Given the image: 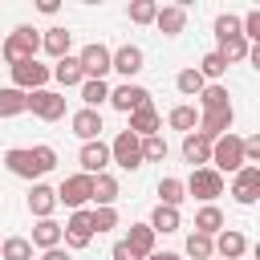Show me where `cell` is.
I'll use <instances>...</instances> for the list:
<instances>
[{"instance_id":"cb8c5ba5","label":"cell","mask_w":260,"mask_h":260,"mask_svg":"<svg viewBox=\"0 0 260 260\" xmlns=\"http://www.w3.org/2000/svg\"><path fill=\"white\" fill-rule=\"evenodd\" d=\"M195 232H199V236H211V240H215V236L223 232V211H219L215 203H203V207L195 211Z\"/></svg>"},{"instance_id":"9a60e30c","label":"cell","mask_w":260,"mask_h":260,"mask_svg":"<svg viewBox=\"0 0 260 260\" xmlns=\"http://www.w3.org/2000/svg\"><path fill=\"white\" fill-rule=\"evenodd\" d=\"M69 130H73L81 142H93V138H102L106 126H102V114H98V110H85V106H81L77 114H69Z\"/></svg>"},{"instance_id":"9c48e42d","label":"cell","mask_w":260,"mask_h":260,"mask_svg":"<svg viewBox=\"0 0 260 260\" xmlns=\"http://www.w3.org/2000/svg\"><path fill=\"white\" fill-rule=\"evenodd\" d=\"M110 106H114V110H122V114H134V110L150 106V89H146V85H138V81H122V85H114V89H110Z\"/></svg>"},{"instance_id":"f1b7e54d","label":"cell","mask_w":260,"mask_h":260,"mask_svg":"<svg viewBox=\"0 0 260 260\" xmlns=\"http://www.w3.org/2000/svg\"><path fill=\"white\" fill-rule=\"evenodd\" d=\"M232 98H228V85H203L199 93V114H215V110H228Z\"/></svg>"},{"instance_id":"7402d4cb","label":"cell","mask_w":260,"mask_h":260,"mask_svg":"<svg viewBox=\"0 0 260 260\" xmlns=\"http://www.w3.org/2000/svg\"><path fill=\"white\" fill-rule=\"evenodd\" d=\"M89 203H93V207H114V203H118V179H114L110 171L93 175V195H89Z\"/></svg>"},{"instance_id":"4fadbf2b","label":"cell","mask_w":260,"mask_h":260,"mask_svg":"<svg viewBox=\"0 0 260 260\" xmlns=\"http://www.w3.org/2000/svg\"><path fill=\"white\" fill-rule=\"evenodd\" d=\"M232 122H236V110H232V106H228V110H215V114H199L195 134H203L207 142H215V138H223V134L232 130Z\"/></svg>"},{"instance_id":"d590c367","label":"cell","mask_w":260,"mask_h":260,"mask_svg":"<svg viewBox=\"0 0 260 260\" xmlns=\"http://www.w3.org/2000/svg\"><path fill=\"white\" fill-rule=\"evenodd\" d=\"M248 49H252V45H248L244 37H228V41H219V49H215V53H219L228 65H236V61H244V57H248Z\"/></svg>"},{"instance_id":"44dd1931","label":"cell","mask_w":260,"mask_h":260,"mask_svg":"<svg viewBox=\"0 0 260 260\" xmlns=\"http://www.w3.org/2000/svg\"><path fill=\"white\" fill-rule=\"evenodd\" d=\"M183 158L191 162V171H195V167H207V162H211V142H207L203 134H195V130L183 134Z\"/></svg>"},{"instance_id":"d6986e66","label":"cell","mask_w":260,"mask_h":260,"mask_svg":"<svg viewBox=\"0 0 260 260\" xmlns=\"http://www.w3.org/2000/svg\"><path fill=\"white\" fill-rule=\"evenodd\" d=\"M28 211H32L37 219H53V211H57V191H53L49 183H32V191H28Z\"/></svg>"},{"instance_id":"7c38bea8","label":"cell","mask_w":260,"mask_h":260,"mask_svg":"<svg viewBox=\"0 0 260 260\" xmlns=\"http://www.w3.org/2000/svg\"><path fill=\"white\" fill-rule=\"evenodd\" d=\"M142 65H146V53H142L138 45H122V49H110V69H114V73H122L126 81H130L134 73H142Z\"/></svg>"},{"instance_id":"4dcf8cb0","label":"cell","mask_w":260,"mask_h":260,"mask_svg":"<svg viewBox=\"0 0 260 260\" xmlns=\"http://www.w3.org/2000/svg\"><path fill=\"white\" fill-rule=\"evenodd\" d=\"M167 126H171V130H183V134H191V130L199 126V110H195V106H171V114H167Z\"/></svg>"},{"instance_id":"83f0119b","label":"cell","mask_w":260,"mask_h":260,"mask_svg":"<svg viewBox=\"0 0 260 260\" xmlns=\"http://www.w3.org/2000/svg\"><path fill=\"white\" fill-rule=\"evenodd\" d=\"M49 73H53V81H57V85H65V89L85 81V77H81V65H77V57H73V53H69V57H61V61H57Z\"/></svg>"},{"instance_id":"ee69618b","label":"cell","mask_w":260,"mask_h":260,"mask_svg":"<svg viewBox=\"0 0 260 260\" xmlns=\"http://www.w3.org/2000/svg\"><path fill=\"white\" fill-rule=\"evenodd\" d=\"M110 260H138V256H134V252L126 248V240H118V244L110 248Z\"/></svg>"},{"instance_id":"603a6c76","label":"cell","mask_w":260,"mask_h":260,"mask_svg":"<svg viewBox=\"0 0 260 260\" xmlns=\"http://www.w3.org/2000/svg\"><path fill=\"white\" fill-rule=\"evenodd\" d=\"M126 248H130L138 260H146V256L154 252V232H150V223H130V232H126Z\"/></svg>"},{"instance_id":"e575fe53","label":"cell","mask_w":260,"mask_h":260,"mask_svg":"<svg viewBox=\"0 0 260 260\" xmlns=\"http://www.w3.org/2000/svg\"><path fill=\"white\" fill-rule=\"evenodd\" d=\"M0 260H32V244L24 236H8L0 244Z\"/></svg>"},{"instance_id":"681fc988","label":"cell","mask_w":260,"mask_h":260,"mask_svg":"<svg viewBox=\"0 0 260 260\" xmlns=\"http://www.w3.org/2000/svg\"><path fill=\"white\" fill-rule=\"evenodd\" d=\"M0 65H4V61H0Z\"/></svg>"},{"instance_id":"c3c4849f","label":"cell","mask_w":260,"mask_h":260,"mask_svg":"<svg viewBox=\"0 0 260 260\" xmlns=\"http://www.w3.org/2000/svg\"><path fill=\"white\" fill-rule=\"evenodd\" d=\"M211 260H219V256H211Z\"/></svg>"},{"instance_id":"ac0fdd59","label":"cell","mask_w":260,"mask_h":260,"mask_svg":"<svg viewBox=\"0 0 260 260\" xmlns=\"http://www.w3.org/2000/svg\"><path fill=\"white\" fill-rule=\"evenodd\" d=\"M126 130H130V134H138V138H150V134H158V130H162V114L154 110V102H150V106H142V110H134Z\"/></svg>"},{"instance_id":"6da1fadb","label":"cell","mask_w":260,"mask_h":260,"mask_svg":"<svg viewBox=\"0 0 260 260\" xmlns=\"http://www.w3.org/2000/svg\"><path fill=\"white\" fill-rule=\"evenodd\" d=\"M37 49H41V32H37L32 24H16V28L4 37V45H0V61H4V65H20V61H32Z\"/></svg>"},{"instance_id":"8fae6325","label":"cell","mask_w":260,"mask_h":260,"mask_svg":"<svg viewBox=\"0 0 260 260\" xmlns=\"http://www.w3.org/2000/svg\"><path fill=\"white\" fill-rule=\"evenodd\" d=\"M232 199L240 207H252L260 199V167H240L236 179H232Z\"/></svg>"},{"instance_id":"74e56055","label":"cell","mask_w":260,"mask_h":260,"mask_svg":"<svg viewBox=\"0 0 260 260\" xmlns=\"http://www.w3.org/2000/svg\"><path fill=\"white\" fill-rule=\"evenodd\" d=\"M187 256H191V260H211V256H215V244H211V236H199V232H191V236H187Z\"/></svg>"},{"instance_id":"ba28073f","label":"cell","mask_w":260,"mask_h":260,"mask_svg":"<svg viewBox=\"0 0 260 260\" xmlns=\"http://www.w3.org/2000/svg\"><path fill=\"white\" fill-rule=\"evenodd\" d=\"M61 240H65V248H73V252H81V248L93 244V219H89V207H81V211H73V215L65 219Z\"/></svg>"},{"instance_id":"ffe728a7","label":"cell","mask_w":260,"mask_h":260,"mask_svg":"<svg viewBox=\"0 0 260 260\" xmlns=\"http://www.w3.org/2000/svg\"><path fill=\"white\" fill-rule=\"evenodd\" d=\"M211 244H215V256H219V260H240V256L248 252V240H244V232H236V228H223Z\"/></svg>"},{"instance_id":"2e32d148","label":"cell","mask_w":260,"mask_h":260,"mask_svg":"<svg viewBox=\"0 0 260 260\" xmlns=\"http://www.w3.org/2000/svg\"><path fill=\"white\" fill-rule=\"evenodd\" d=\"M4 167H8L16 179H41V167H37V158H32L28 146H12V150H4Z\"/></svg>"},{"instance_id":"484cf974","label":"cell","mask_w":260,"mask_h":260,"mask_svg":"<svg viewBox=\"0 0 260 260\" xmlns=\"http://www.w3.org/2000/svg\"><path fill=\"white\" fill-rule=\"evenodd\" d=\"M69 45H73V32H69V28H49V32L41 37V49H45L53 61L69 57Z\"/></svg>"},{"instance_id":"277c9868","label":"cell","mask_w":260,"mask_h":260,"mask_svg":"<svg viewBox=\"0 0 260 260\" xmlns=\"http://www.w3.org/2000/svg\"><path fill=\"white\" fill-rule=\"evenodd\" d=\"M110 162H118L122 171H138V167H142V138L130 134V130L114 134V142H110Z\"/></svg>"},{"instance_id":"3957f363","label":"cell","mask_w":260,"mask_h":260,"mask_svg":"<svg viewBox=\"0 0 260 260\" xmlns=\"http://www.w3.org/2000/svg\"><path fill=\"white\" fill-rule=\"evenodd\" d=\"M183 191H187V195H195L199 203H215V199L223 195V175H219V171H211V167H195V171H191V179H183Z\"/></svg>"},{"instance_id":"52a82bcc","label":"cell","mask_w":260,"mask_h":260,"mask_svg":"<svg viewBox=\"0 0 260 260\" xmlns=\"http://www.w3.org/2000/svg\"><path fill=\"white\" fill-rule=\"evenodd\" d=\"M89 195H93V175H69L61 187H57V203H65V207H73V211H81V207H89Z\"/></svg>"},{"instance_id":"d4e9b609","label":"cell","mask_w":260,"mask_h":260,"mask_svg":"<svg viewBox=\"0 0 260 260\" xmlns=\"http://www.w3.org/2000/svg\"><path fill=\"white\" fill-rule=\"evenodd\" d=\"M32 248H41V252H49V248H61V223L57 219H37V228H32V240H28Z\"/></svg>"},{"instance_id":"4316f807","label":"cell","mask_w":260,"mask_h":260,"mask_svg":"<svg viewBox=\"0 0 260 260\" xmlns=\"http://www.w3.org/2000/svg\"><path fill=\"white\" fill-rule=\"evenodd\" d=\"M179 228H183L179 207H162V203H158V207L150 211V232H154V236H158V232H162V236H171V232H179Z\"/></svg>"},{"instance_id":"836d02e7","label":"cell","mask_w":260,"mask_h":260,"mask_svg":"<svg viewBox=\"0 0 260 260\" xmlns=\"http://www.w3.org/2000/svg\"><path fill=\"white\" fill-rule=\"evenodd\" d=\"M183 199H187V191H183V179H175V175L158 179V203H162V207H179Z\"/></svg>"},{"instance_id":"f6af8a7d","label":"cell","mask_w":260,"mask_h":260,"mask_svg":"<svg viewBox=\"0 0 260 260\" xmlns=\"http://www.w3.org/2000/svg\"><path fill=\"white\" fill-rule=\"evenodd\" d=\"M41 260H69V252H65V248H49Z\"/></svg>"},{"instance_id":"7bdbcfd3","label":"cell","mask_w":260,"mask_h":260,"mask_svg":"<svg viewBox=\"0 0 260 260\" xmlns=\"http://www.w3.org/2000/svg\"><path fill=\"white\" fill-rule=\"evenodd\" d=\"M28 150H32V158H37L41 175H49V171L57 167V150H53V146H45V142H41V146H28Z\"/></svg>"},{"instance_id":"bcb514c9","label":"cell","mask_w":260,"mask_h":260,"mask_svg":"<svg viewBox=\"0 0 260 260\" xmlns=\"http://www.w3.org/2000/svg\"><path fill=\"white\" fill-rule=\"evenodd\" d=\"M146 260H183V256H179V252H150Z\"/></svg>"},{"instance_id":"d6a6232c","label":"cell","mask_w":260,"mask_h":260,"mask_svg":"<svg viewBox=\"0 0 260 260\" xmlns=\"http://www.w3.org/2000/svg\"><path fill=\"white\" fill-rule=\"evenodd\" d=\"M203 85H207V81L199 77V69H195V65L179 69V77H175V89H179L183 98H199V93H203Z\"/></svg>"},{"instance_id":"7a4b0ae2","label":"cell","mask_w":260,"mask_h":260,"mask_svg":"<svg viewBox=\"0 0 260 260\" xmlns=\"http://www.w3.org/2000/svg\"><path fill=\"white\" fill-rule=\"evenodd\" d=\"M211 171H228V175H236L240 167H244V138L236 134V130H228L223 138H215L211 142V162H207Z\"/></svg>"},{"instance_id":"e0dca14e","label":"cell","mask_w":260,"mask_h":260,"mask_svg":"<svg viewBox=\"0 0 260 260\" xmlns=\"http://www.w3.org/2000/svg\"><path fill=\"white\" fill-rule=\"evenodd\" d=\"M154 24H158L162 37H179V32L187 28V8H183V4H162V8L154 12Z\"/></svg>"},{"instance_id":"f546056e","label":"cell","mask_w":260,"mask_h":260,"mask_svg":"<svg viewBox=\"0 0 260 260\" xmlns=\"http://www.w3.org/2000/svg\"><path fill=\"white\" fill-rule=\"evenodd\" d=\"M195 69H199V77H203V81L219 85V77L228 73V61H223V57H219V53L211 49V53H203V57H199V65H195Z\"/></svg>"},{"instance_id":"60d3db41","label":"cell","mask_w":260,"mask_h":260,"mask_svg":"<svg viewBox=\"0 0 260 260\" xmlns=\"http://www.w3.org/2000/svg\"><path fill=\"white\" fill-rule=\"evenodd\" d=\"M89 219H93V236L110 232V228H118V207H89Z\"/></svg>"},{"instance_id":"b9f144b4","label":"cell","mask_w":260,"mask_h":260,"mask_svg":"<svg viewBox=\"0 0 260 260\" xmlns=\"http://www.w3.org/2000/svg\"><path fill=\"white\" fill-rule=\"evenodd\" d=\"M228 37H240V16L219 12V16H215V41H228Z\"/></svg>"},{"instance_id":"ab89813d","label":"cell","mask_w":260,"mask_h":260,"mask_svg":"<svg viewBox=\"0 0 260 260\" xmlns=\"http://www.w3.org/2000/svg\"><path fill=\"white\" fill-rule=\"evenodd\" d=\"M162 158H167V138L162 134L142 138V162H162Z\"/></svg>"},{"instance_id":"5bb4252c","label":"cell","mask_w":260,"mask_h":260,"mask_svg":"<svg viewBox=\"0 0 260 260\" xmlns=\"http://www.w3.org/2000/svg\"><path fill=\"white\" fill-rule=\"evenodd\" d=\"M77 162H81V175H102V171L110 167V146H106L102 138H93V142H81V154H77Z\"/></svg>"},{"instance_id":"8d00e7d4","label":"cell","mask_w":260,"mask_h":260,"mask_svg":"<svg viewBox=\"0 0 260 260\" xmlns=\"http://www.w3.org/2000/svg\"><path fill=\"white\" fill-rule=\"evenodd\" d=\"M81 102H85V110H98L102 102H110V85L106 81H81Z\"/></svg>"},{"instance_id":"1f68e13d","label":"cell","mask_w":260,"mask_h":260,"mask_svg":"<svg viewBox=\"0 0 260 260\" xmlns=\"http://www.w3.org/2000/svg\"><path fill=\"white\" fill-rule=\"evenodd\" d=\"M24 110H28V93L4 85V89H0V118H16V114H24Z\"/></svg>"},{"instance_id":"8992f818","label":"cell","mask_w":260,"mask_h":260,"mask_svg":"<svg viewBox=\"0 0 260 260\" xmlns=\"http://www.w3.org/2000/svg\"><path fill=\"white\" fill-rule=\"evenodd\" d=\"M8 69H12V89H20V93H37V89H45V81L53 77L49 65H41L37 57H32V61H20V65H8Z\"/></svg>"},{"instance_id":"5b68a950","label":"cell","mask_w":260,"mask_h":260,"mask_svg":"<svg viewBox=\"0 0 260 260\" xmlns=\"http://www.w3.org/2000/svg\"><path fill=\"white\" fill-rule=\"evenodd\" d=\"M77 65H81V77L85 81H106V73H110V49L102 41H89L77 53Z\"/></svg>"},{"instance_id":"30bf717a","label":"cell","mask_w":260,"mask_h":260,"mask_svg":"<svg viewBox=\"0 0 260 260\" xmlns=\"http://www.w3.org/2000/svg\"><path fill=\"white\" fill-rule=\"evenodd\" d=\"M28 110H32L41 122H57V118H65V93H57V89H37V93H28Z\"/></svg>"},{"instance_id":"7dc6e473","label":"cell","mask_w":260,"mask_h":260,"mask_svg":"<svg viewBox=\"0 0 260 260\" xmlns=\"http://www.w3.org/2000/svg\"><path fill=\"white\" fill-rule=\"evenodd\" d=\"M37 8H41V12H45V16H53V12H57V0H41V4H37Z\"/></svg>"},{"instance_id":"f35d334b","label":"cell","mask_w":260,"mask_h":260,"mask_svg":"<svg viewBox=\"0 0 260 260\" xmlns=\"http://www.w3.org/2000/svg\"><path fill=\"white\" fill-rule=\"evenodd\" d=\"M154 12H158V4H154V0H134V4L126 8L130 24H154Z\"/></svg>"}]
</instances>
